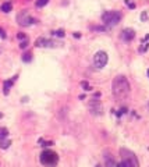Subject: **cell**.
<instances>
[{"label":"cell","instance_id":"2","mask_svg":"<svg viewBox=\"0 0 149 167\" xmlns=\"http://www.w3.org/2000/svg\"><path fill=\"white\" fill-rule=\"evenodd\" d=\"M120 156H121V163L117 164V167H140L138 159L131 150L121 148L120 149Z\"/></svg>","mask_w":149,"mask_h":167},{"label":"cell","instance_id":"5","mask_svg":"<svg viewBox=\"0 0 149 167\" xmlns=\"http://www.w3.org/2000/svg\"><path fill=\"white\" fill-rule=\"evenodd\" d=\"M109 61V57H107V53L106 52H102V50H99V52H96L95 56H93V66H95L96 68H103L106 64H107Z\"/></svg>","mask_w":149,"mask_h":167},{"label":"cell","instance_id":"1","mask_svg":"<svg viewBox=\"0 0 149 167\" xmlns=\"http://www.w3.org/2000/svg\"><path fill=\"white\" fill-rule=\"evenodd\" d=\"M130 90H131V86H130V82L124 75H117V77L113 79V84H112V92H113L114 98L117 100H124L128 98L130 95Z\"/></svg>","mask_w":149,"mask_h":167},{"label":"cell","instance_id":"24","mask_svg":"<svg viewBox=\"0 0 149 167\" xmlns=\"http://www.w3.org/2000/svg\"><path fill=\"white\" fill-rule=\"evenodd\" d=\"M141 18H142V20H146V14H142V15H141Z\"/></svg>","mask_w":149,"mask_h":167},{"label":"cell","instance_id":"10","mask_svg":"<svg viewBox=\"0 0 149 167\" xmlns=\"http://www.w3.org/2000/svg\"><path fill=\"white\" fill-rule=\"evenodd\" d=\"M0 10L3 11V13H10L11 10H13V4H11V1H6L3 4L0 6Z\"/></svg>","mask_w":149,"mask_h":167},{"label":"cell","instance_id":"18","mask_svg":"<svg viewBox=\"0 0 149 167\" xmlns=\"http://www.w3.org/2000/svg\"><path fill=\"white\" fill-rule=\"evenodd\" d=\"M17 38L20 39V41H24V39H27V35H25L24 32H18V34H17Z\"/></svg>","mask_w":149,"mask_h":167},{"label":"cell","instance_id":"15","mask_svg":"<svg viewBox=\"0 0 149 167\" xmlns=\"http://www.w3.org/2000/svg\"><path fill=\"white\" fill-rule=\"evenodd\" d=\"M9 136V130L7 128H0V139L1 138H7Z\"/></svg>","mask_w":149,"mask_h":167},{"label":"cell","instance_id":"14","mask_svg":"<svg viewBox=\"0 0 149 167\" xmlns=\"http://www.w3.org/2000/svg\"><path fill=\"white\" fill-rule=\"evenodd\" d=\"M106 166L107 167H117V164H116V162H114L110 156H106Z\"/></svg>","mask_w":149,"mask_h":167},{"label":"cell","instance_id":"4","mask_svg":"<svg viewBox=\"0 0 149 167\" xmlns=\"http://www.w3.org/2000/svg\"><path fill=\"white\" fill-rule=\"evenodd\" d=\"M59 162V156L53 150H43L41 153V163L46 167H54Z\"/></svg>","mask_w":149,"mask_h":167},{"label":"cell","instance_id":"12","mask_svg":"<svg viewBox=\"0 0 149 167\" xmlns=\"http://www.w3.org/2000/svg\"><path fill=\"white\" fill-rule=\"evenodd\" d=\"M46 41L47 39H45V38H38L35 41V46L36 47H46Z\"/></svg>","mask_w":149,"mask_h":167},{"label":"cell","instance_id":"23","mask_svg":"<svg viewBox=\"0 0 149 167\" xmlns=\"http://www.w3.org/2000/svg\"><path fill=\"white\" fill-rule=\"evenodd\" d=\"M74 38H81V34H80V32H74Z\"/></svg>","mask_w":149,"mask_h":167},{"label":"cell","instance_id":"7","mask_svg":"<svg viewBox=\"0 0 149 167\" xmlns=\"http://www.w3.org/2000/svg\"><path fill=\"white\" fill-rule=\"evenodd\" d=\"M135 38V31L131 29V28H126V29H123L121 31V39L126 42H130L132 41Z\"/></svg>","mask_w":149,"mask_h":167},{"label":"cell","instance_id":"8","mask_svg":"<svg viewBox=\"0 0 149 167\" xmlns=\"http://www.w3.org/2000/svg\"><path fill=\"white\" fill-rule=\"evenodd\" d=\"M17 78H18V75H14L13 78H10V79L4 81V84H3V92H4V95H9L10 88L14 85V82L17 81Z\"/></svg>","mask_w":149,"mask_h":167},{"label":"cell","instance_id":"25","mask_svg":"<svg viewBox=\"0 0 149 167\" xmlns=\"http://www.w3.org/2000/svg\"><path fill=\"white\" fill-rule=\"evenodd\" d=\"M1 117H3V114H1V113H0V118H1Z\"/></svg>","mask_w":149,"mask_h":167},{"label":"cell","instance_id":"21","mask_svg":"<svg viewBox=\"0 0 149 167\" xmlns=\"http://www.w3.org/2000/svg\"><path fill=\"white\" fill-rule=\"evenodd\" d=\"M124 1L128 4V7H130V9H135V3H131L130 0H124Z\"/></svg>","mask_w":149,"mask_h":167},{"label":"cell","instance_id":"9","mask_svg":"<svg viewBox=\"0 0 149 167\" xmlns=\"http://www.w3.org/2000/svg\"><path fill=\"white\" fill-rule=\"evenodd\" d=\"M91 112L93 114H99L100 113V103L98 99H92V103H91Z\"/></svg>","mask_w":149,"mask_h":167},{"label":"cell","instance_id":"17","mask_svg":"<svg viewBox=\"0 0 149 167\" xmlns=\"http://www.w3.org/2000/svg\"><path fill=\"white\" fill-rule=\"evenodd\" d=\"M54 36H59V38H64V29H57V31H54V32H52Z\"/></svg>","mask_w":149,"mask_h":167},{"label":"cell","instance_id":"3","mask_svg":"<svg viewBox=\"0 0 149 167\" xmlns=\"http://www.w3.org/2000/svg\"><path fill=\"white\" fill-rule=\"evenodd\" d=\"M121 17L123 15L120 11H104L102 14V21H103L104 25L113 27V25H117L121 21Z\"/></svg>","mask_w":149,"mask_h":167},{"label":"cell","instance_id":"16","mask_svg":"<svg viewBox=\"0 0 149 167\" xmlns=\"http://www.w3.org/2000/svg\"><path fill=\"white\" fill-rule=\"evenodd\" d=\"M49 3V0H36V7H43V6H46Z\"/></svg>","mask_w":149,"mask_h":167},{"label":"cell","instance_id":"11","mask_svg":"<svg viewBox=\"0 0 149 167\" xmlns=\"http://www.w3.org/2000/svg\"><path fill=\"white\" fill-rule=\"evenodd\" d=\"M10 145H11V141L7 139V138H1V139H0V148H1V149H7Z\"/></svg>","mask_w":149,"mask_h":167},{"label":"cell","instance_id":"26","mask_svg":"<svg viewBox=\"0 0 149 167\" xmlns=\"http://www.w3.org/2000/svg\"><path fill=\"white\" fill-rule=\"evenodd\" d=\"M148 74H149V70H148Z\"/></svg>","mask_w":149,"mask_h":167},{"label":"cell","instance_id":"13","mask_svg":"<svg viewBox=\"0 0 149 167\" xmlns=\"http://www.w3.org/2000/svg\"><path fill=\"white\" fill-rule=\"evenodd\" d=\"M31 60H32V53L31 52H27V53L23 54V61L24 63H29Z\"/></svg>","mask_w":149,"mask_h":167},{"label":"cell","instance_id":"20","mask_svg":"<svg viewBox=\"0 0 149 167\" xmlns=\"http://www.w3.org/2000/svg\"><path fill=\"white\" fill-rule=\"evenodd\" d=\"M81 85L84 86V89H85V90H91V89H92V88L89 86V84H88V82H85V81H82Z\"/></svg>","mask_w":149,"mask_h":167},{"label":"cell","instance_id":"6","mask_svg":"<svg viewBox=\"0 0 149 167\" xmlns=\"http://www.w3.org/2000/svg\"><path fill=\"white\" fill-rule=\"evenodd\" d=\"M17 21L18 24L21 25V27H29V25H32V24L36 23L35 18H32L29 14L27 13V11H21V13L17 15Z\"/></svg>","mask_w":149,"mask_h":167},{"label":"cell","instance_id":"19","mask_svg":"<svg viewBox=\"0 0 149 167\" xmlns=\"http://www.w3.org/2000/svg\"><path fill=\"white\" fill-rule=\"evenodd\" d=\"M27 46H28V38L24 39V41H21V43H20V47H21V49H25Z\"/></svg>","mask_w":149,"mask_h":167},{"label":"cell","instance_id":"22","mask_svg":"<svg viewBox=\"0 0 149 167\" xmlns=\"http://www.w3.org/2000/svg\"><path fill=\"white\" fill-rule=\"evenodd\" d=\"M6 32H4V29H3V28L0 27V38H3V39H6Z\"/></svg>","mask_w":149,"mask_h":167}]
</instances>
